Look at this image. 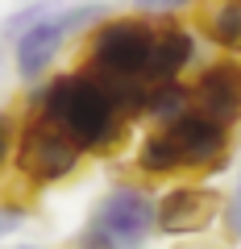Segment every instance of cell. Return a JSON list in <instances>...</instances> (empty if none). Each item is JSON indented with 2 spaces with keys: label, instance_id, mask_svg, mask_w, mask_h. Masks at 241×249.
<instances>
[{
  "label": "cell",
  "instance_id": "obj_17",
  "mask_svg": "<svg viewBox=\"0 0 241 249\" xmlns=\"http://www.w3.org/2000/svg\"><path fill=\"white\" fill-rule=\"evenodd\" d=\"M17 129H21V121L0 108V175L13 166V154H17Z\"/></svg>",
  "mask_w": 241,
  "mask_h": 249
},
{
  "label": "cell",
  "instance_id": "obj_20",
  "mask_svg": "<svg viewBox=\"0 0 241 249\" xmlns=\"http://www.w3.org/2000/svg\"><path fill=\"white\" fill-rule=\"evenodd\" d=\"M175 249H204V245H196V241H183V245H175Z\"/></svg>",
  "mask_w": 241,
  "mask_h": 249
},
{
  "label": "cell",
  "instance_id": "obj_12",
  "mask_svg": "<svg viewBox=\"0 0 241 249\" xmlns=\"http://www.w3.org/2000/svg\"><path fill=\"white\" fill-rule=\"evenodd\" d=\"M133 162H137V170H142L146 178H175V175H183L179 154H175V145H170V137H167L162 124H150V133L137 142Z\"/></svg>",
  "mask_w": 241,
  "mask_h": 249
},
{
  "label": "cell",
  "instance_id": "obj_1",
  "mask_svg": "<svg viewBox=\"0 0 241 249\" xmlns=\"http://www.w3.org/2000/svg\"><path fill=\"white\" fill-rule=\"evenodd\" d=\"M142 96L146 83L116 88L83 67H71V71H50L46 79L29 83L25 112H37L50 124H58L88 158H104L125 145L133 121L142 116Z\"/></svg>",
  "mask_w": 241,
  "mask_h": 249
},
{
  "label": "cell",
  "instance_id": "obj_6",
  "mask_svg": "<svg viewBox=\"0 0 241 249\" xmlns=\"http://www.w3.org/2000/svg\"><path fill=\"white\" fill-rule=\"evenodd\" d=\"M88 224H96V229L129 241V245H146L150 232L158 229V199H154L142 183H116L96 199Z\"/></svg>",
  "mask_w": 241,
  "mask_h": 249
},
{
  "label": "cell",
  "instance_id": "obj_18",
  "mask_svg": "<svg viewBox=\"0 0 241 249\" xmlns=\"http://www.w3.org/2000/svg\"><path fill=\"white\" fill-rule=\"evenodd\" d=\"M221 220H224V232H229V241H241V187L233 191V199L221 208Z\"/></svg>",
  "mask_w": 241,
  "mask_h": 249
},
{
  "label": "cell",
  "instance_id": "obj_11",
  "mask_svg": "<svg viewBox=\"0 0 241 249\" xmlns=\"http://www.w3.org/2000/svg\"><path fill=\"white\" fill-rule=\"evenodd\" d=\"M191 108V83L187 79H162V83H146L142 96V116L146 124H170Z\"/></svg>",
  "mask_w": 241,
  "mask_h": 249
},
{
  "label": "cell",
  "instance_id": "obj_13",
  "mask_svg": "<svg viewBox=\"0 0 241 249\" xmlns=\"http://www.w3.org/2000/svg\"><path fill=\"white\" fill-rule=\"evenodd\" d=\"M54 4H58V0H29V4H21V9H13L9 17L0 21V42L9 46L13 37L21 34V29H29V25H34V21H42L46 13L54 9Z\"/></svg>",
  "mask_w": 241,
  "mask_h": 249
},
{
  "label": "cell",
  "instance_id": "obj_14",
  "mask_svg": "<svg viewBox=\"0 0 241 249\" xmlns=\"http://www.w3.org/2000/svg\"><path fill=\"white\" fill-rule=\"evenodd\" d=\"M71 249H146V245H129V241H121V237H112V232L96 229V224H83V229L75 232Z\"/></svg>",
  "mask_w": 241,
  "mask_h": 249
},
{
  "label": "cell",
  "instance_id": "obj_7",
  "mask_svg": "<svg viewBox=\"0 0 241 249\" xmlns=\"http://www.w3.org/2000/svg\"><path fill=\"white\" fill-rule=\"evenodd\" d=\"M191 108L233 129L241 121V58L224 54V58L204 62L191 79Z\"/></svg>",
  "mask_w": 241,
  "mask_h": 249
},
{
  "label": "cell",
  "instance_id": "obj_5",
  "mask_svg": "<svg viewBox=\"0 0 241 249\" xmlns=\"http://www.w3.org/2000/svg\"><path fill=\"white\" fill-rule=\"evenodd\" d=\"M179 154V166L183 175H216L224 170L229 162V145H233V129L212 116H204L200 108H187V112L179 116V121L162 124Z\"/></svg>",
  "mask_w": 241,
  "mask_h": 249
},
{
  "label": "cell",
  "instance_id": "obj_2",
  "mask_svg": "<svg viewBox=\"0 0 241 249\" xmlns=\"http://www.w3.org/2000/svg\"><path fill=\"white\" fill-rule=\"evenodd\" d=\"M154 37H158V17H146V13H104L79 37L83 42L79 67L100 75L104 83H116V88L146 83Z\"/></svg>",
  "mask_w": 241,
  "mask_h": 249
},
{
  "label": "cell",
  "instance_id": "obj_16",
  "mask_svg": "<svg viewBox=\"0 0 241 249\" xmlns=\"http://www.w3.org/2000/svg\"><path fill=\"white\" fill-rule=\"evenodd\" d=\"M129 9L146 17H183L200 9V0H129Z\"/></svg>",
  "mask_w": 241,
  "mask_h": 249
},
{
  "label": "cell",
  "instance_id": "obj_10",
  "mask_svg": "<svg viewBox=\"0 0 241 249\" xmlns=\"http://www.w3.org/2000/svg\"><path fill=\"white\" fill-rule=\"evenodd\" d=\"M196 29L221 54L241 58V0H200Z\"/></svg>",
  "mask_w": 241,
  "mask_h": 249
},
{
  "label": "cell",
  "instance_id": "obj_19",
  "mask_svg": "<svg viewBox=\"0 0 241 249\" xmlns=\"http://www.w3.org/2000/svg\"><path fill=\"white\" fill-rule=\"evenodd\" d=\"M0 249H46V245H37V241H13V245H0Z\"/></svg>",
  "mask_w": 241,
  "mask_h": 249
},
{
  "label": "cell",
  "instance_id": "obj_21",
  "mask_svg": "<svg viewBox=\"0 0 241 249\" xmlns=\"http://www.w3.org/2000/svg\"><path fill=\"white\" fill-rule=\"evenodd\" d=\"M0 67H4V42H0Z\"/></svg>",
  "mask_w": 241,
  "mask_h": 249
},
{
  "label": "cell",
  "instance_id": "obj_8",
  "mask_svg": "<svg viewBox=\"0 0 241 249\" xmlns=\"http://www.w3.org/2000/svg\"><path fill=\"white\" fill-rule=\"evenodd\" d=\"M224 199L212 187H196V183H179L167 196H158V232L167 237H196L221 216Z\"/></svg>",
  "mask_w": 241,
  "mask_h": 249
},
{
  "label": "cell",
  "instance_id": "obj_15",
  "mask_svg": "<svg viewBox=\"0 0 241 249\" xmlns=\"http://www.w3.org/2000/svg\"><path fill=\"white\" fill-rule=\"evenodd\" d=\"M29 220H34V208H29L25 199H0V241L13 237V232H21Z\"/></svg>",
  "mask_w": 241,
  "mask_h": 249
},
{
  "label": "cell",
  "instance_id": "obj_3",
  "mask_svg": "<svg viewBox=\"0 0 241 249\" xmlns=\"http://www.w3.org/2000/svg\"><path fill=\"white\" fill-rule=\"evenodd\" d=\"M104 4L100 0H58L42 21H34L29 29H21L9 42V58L17 79L37 83L54 71V62L63 58V50L71 42H79L100 17H104Z\"/></svg>",
  "mask_w": 241,
  "mask_h": 249
},
{
  "label": "cell",
  "instance_id": "obj_4",
  "mask_svg": "<svg viewBox=\"0 0 241 249\" xmlns=\"http://www.w3.org/2000/svg\"><path fill=\"white\" fill-rule=\"evenodd\" d=\"M83 158L88 154L71 142V137L50 124L46 116L37 112H25L21 116V129H17V154H13V170L25 187H58L67 178L79 175Z\"/></svg>",
  "mask_w": 241,
  "mask_h": 249
},
{
  "label": "cell",
  "instance_id": "obj_9",
  "mask_svg": "<svg viewBox=\"0 0 241 249\" xmlns=\"http://www.w3.org/2000/svg\"><path fill=\"white\" fill-rule=\"evenodd\" d=\"M200 29L187 25L179 17H158V37H154V54H150V71L146 83H162V79H183L200 62Z\"/></svg>",
  "mask_w": 241,
  "mask_h": 249
}]
</instances>
